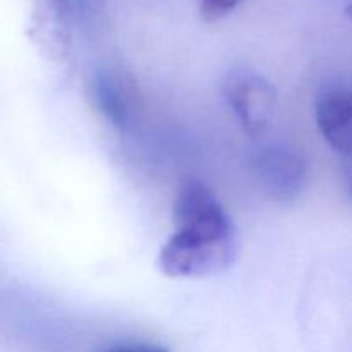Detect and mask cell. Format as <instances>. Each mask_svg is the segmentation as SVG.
<instances>
[{"instance_id":"1","label":"cell","mask_w":352,"mask_h":352,"mask_svg":"<svg viewBox=\"0 0 352 352\" xmlns=\"http://www.w3.org/2000/svg\"><path fill=\"white\" fill-rule=\"evenodd\" d=\"M237 251L236 232L174 230L162 246L158 267L172 278H203L232 267Z\"/></svg>"},{"instance_id":"2","label":"cell","mask_w":352,"mask_h":352,"mask_svg":"<svg viewBox=\"0 0 352 352\" xmlns=\"http://www.w3.org/2000/svg\"><path fill=\"white\" fill-rule=\"evenodd\" d=\"M253 177L268 199L280 205L294 203L308 181L306 164L298 151L287 146H267L251 162Z\"/></svg>"},{"instance_id":"3","label":"cell","mask_w":352,"mask_h":352,"mask_svg":"<svg viewBox=\"0 0 352 352\" xmlns=\"http://www.w3.org/2000/svg\"><path fill=\"white\" fill-rule=\"evenodd\" d=\"M28 36L40 55L65 65L72 55V16L69 0H33Z\"/></svg>"},{"instance_id":"4","label":"cell","mask_w":352,"mask_h":352,"mask_svg":"<svg viewBox=\"0 0 352 352\" xmlns=\"http://www.w3.org/2000/svg\"><path fill=\"white\" fill-rule=\"evenodd\" d=\"M227 102L248 134H261L275 116L277 95L270 82L260 74L243 72L227 82Z\"/></svg>"},{"instance_id":"5","label":"cell","mask_w":352,"mask_h":352,"mask_svg":"<svg viewBox=\"0 0 352 352\" xmlns=\"http://www.w3.org/2000/svg\"><path fill=\"white\" fill-rule=\"evenodd\" d=\"M174 230L230 232L234 223L217 196L203 182L191 179L177 192L172 210Z\"/></svg>"},{"instance_id":"6","label":"cell","mask_w":352,"mask_h":352,"mask_svg":"<svg viewBox=\"0 0 352 352\" xmlns=\"http://www.w3.org/2000/svg\"><path fill=\"white\" fill-rule=\"evenodd\" d=\"M316 126L327 143L342 155H352V91L330 89L318 96Z\"/></svg>"},{"instance_id":"7","label":"cell","mask_w":352,"mask_h":352,"mask_svg":"<svg viewBox=\"0 0 352 352\" xmlns=\"http://www.w3.org/2000/svg\"><path fill=\"white\" fill-rule=\"evenodd\" d=\"M91 96L96 109L116 129L126 131L129 126V98L119 79L107 72H98L91 81Z\"/></svg>"},{"instance_id":"8","label":"cell","mask_w":352,"mask_h":352,"mask_svg":"<svg viewBox=\"0 0 352 352\" xmlns=\"http://www.w3.org/2000/svg\"><path fill=\"white\" fill-rule=\"evenodd\" d=\"M199 14L206 23H217L236 10L244 0H196Z\"/></svg>"},{"instance_id":"9","label":"cell","mask_w":352,"mask_h":352,"mask_svg":"<svg viewBox=\"0 0 352 352\" xmlns=\"http://www.w3.org/2000/svg\"><path fill=\"white\" fill-rule=\"evenodd\" d=\"M102 352H168V351L160 346H153V344L122 342V344H112V346L105 347Z\"/></svg>"},{"instance_id":"10","label":"cell","mask_w":352,"mask_h":352,"mask_svg":"<svg viewBox=\"0 0 352 352\" xmlns=\"http://www.w3.org/2000/svg\"><path fill=\"white\" fill-rule=\"evenodd\" d=\"M346 14H347V16H351V17H352V2H351V3H347V7H346Z\"/></svg>"}]
</instances>
